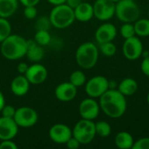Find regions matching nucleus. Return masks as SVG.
I'll return each instance as SVG.
<instances>
[{"instance_id":"1","label":"nucleus","mask_w":149,"mask_h":149,"mask_svg":"<svg viewBox=\"0 0 149 149\" xmlns=\"http://www.w3.org/2000/svg\"><path fill=\"white\" fill-rule=\"evenodd\" d=\"M99 104L100 110L112 119L122 117L127 107L126 96H124L118 89H108L100 98Z\"/></svg>"},{"instance_id":"2","label":"nucleus","mask_w":149,"mask_h":149,"mask_svg":"<svg viewBox=\"0 0 149 149\" xmlns=\"http://www.w3.org/2000/svg\"><path fill=\"white\" fill-rule=\"evenodd\" d=\"M27 52V39L17 34H10L0 44V52L8 60H18Z\"/></svg>"},{"instance_id":"3","label":"nucleus","mask_w":149,"mask_h":149,"mask_svg":"<svg viewBox=\"0 0 149 149\" xmlns=\"http://www.w3.org/2000/svg\"><path fill=\"white\" fill-rule=\"evenodd\" d=\"M100 51L98 46L93 42H85L76 50L75 59L77 64L82 69H92L99 59Z\"/></svg>"},{"instance_id":"4","label":"nucleus","mask_w":149,"mask_h":149,"mask_svg":"<svg viewBox=\"0 0 149 149\" xmlns=\"http://www.w3.org/2000/svg\"><path fill=\"white\" fill-rule=\"evenodd\" d=\"M49 18L52 26L57 29L67 28L76 20L73 9L66 3L55 5L50 12Z\"/></svg>"},{"instance_id":"5","label":"nucleus","mask_w":149,"mask_h":149,"mask_svg":"<svg viewBox=\"0 0 149 149\" xmlns=\"http://www.w3.org/2000/svg\"><path fill=\"white\" fill-rule=\"evenodd\" d=\"M115 16L123 23H134L141 17V9L135 1L120 0L115 3Z\"/></svg>"},{"instance_id":"6","label":"nucleus","mask_w":149,"mask_h":149,"mask_svg":"<svg viewBox=\"0 0 149 149\" xmlns=\"http://www.w3.org/2000/svg\"><path fill=\"white\" fill-rule=\"evenodd\" d=\"M72 136L79 141L80 145L90 144L96 136L95 123L93 120L81 119L75 124L72 129Z\"/></svg>"},{"instance_id":"7","label":"nucleus","mask_w":149,"mask_h":149,"mask_svg":"<svg viewBox=\"0 0 149 149\" xmlns=\"http://www.w3.org/2000/svg\"><path fill=\"white\" fill-rule=\"evenodd\" d=\"M110 88L109 80L101 75L94 76L88 79L85 84V91L86 94L93 99L100 98Z\"/></svg>"},{"instance_id":"8","label":"nucleus","mask_w":149,"mask_h":149,"mask_svg":"<svg viewBox=\"0 0 149 149\" xmlns=\"http://www.w3.org/2000/svg\"><path fill=\"white\" fill-rule=\"evenodd\" d=\"M13 119L18 127L28 128L36 125L38 120V114L31 107H21L17 108Z\"/></svg>"},{"instance_id":"9","label":"nucleus","mask_w":149,"mask_h":149,"mask_svg":"<svg viewBox=\"0 0 149 149\" xmlns=\"http://www.w3.org/2000/svg\"><path fill=\"white\" fill-rule=\"evenodd\" d=\"M122 52L125 58L128 60L134 61L140 58L143 55V45L141 40L136 36L125 39Z\"/></svg>"},{"instance_id":"10","label":"nucleus","mask_w":149,"mask_h":149,"mask_svg":"<svg viewBox=\"0 0 149 149\" xmlns=\"http://www.w3.org/2000/svg\"><path fill=\"white\" fill-rule=\"evenodd\" d=\"M115 3L111 0H96L93 4L94 17L100 21L111 19L115 15Z\"/></svg>"},{"instance_id":"11","label":"nucleus","mask_w":149,"mask_h":149,"mask_svg":"<svg viewBox=\"0 0 149 149\" xmlns=\"http://www.w3.org/2000/svg\"><path fill=\"white\" fill-rule=\"evenodd\" d=\"M79 112L82 119L94 120L100 114V107L95 99L89 97L80 102L79 106Z\"/></svg>"},{"instance_id":"12","label":"nucleus","mask_w":149,"mask_h":149,"mask_svg":"<svg viewBox=\"0 0 149 149\" xmlns=\"http://www.w3.org/2000/svg\"><path fill=\"white\" fill-rule=\"evenodd\" d=\"M24 76L32 85H40L44 83L48 77V71L45 65L38 63H34L29 65Z\"/></svg>"},{"instance_id":"13","label":"nucleus","mask_w":149,"mask_h":149,"mask_svg":"<svg viewBox=\"0 0 149 149\" xmlns=\"http://www.w3.org/2000/svg\"><path fill=\"white\" fill-rule=\"evenodd\" d=\"M72 136V130L65 124H55L49 130V137L56 144H65Z\"/></svg>"},{"instance_id":"14","label":"nucleus","mask_w":149,"mask_h":149,"mask_svg":"<svg viewBox=\"0 0 149 149\" xmlns=\"http://www.w3.org/2000/svg\"><path fill=\"white\" fill-rule=\"evenodd\" d=\"M18 133V126L12 118L0 117V141L13 140Z\"/></svg>"},{"instance_id":"15","label":"nucleus","mask_w":149,"mask_h":149,"mask_svg":"<svg viewBox=\"0 0 149 149\" xmlns=\"http://www.w3.org/2000/svg\"><path fill=\"white\" fill-rule=\"evenodd\" d=\"M77 87L71 82H63L55 88V97L61 102H69L77 96Z\"/></svg>"},{"instance_id":"16","label":"nucleus","mask_w":149,"mask_h":149,"mask_svg":"<svg viewBox=\"0 0 149 149\" xmlns=\"http://www.w3.org/2000/svg\"><path fill=\"white\" fill-rule=\"evenodd\" d=\"M117 35V29L111 23H105L100 25L95 31V39L98 44L113 41Z\"/></svg>"},{"instance_id":"17","label":"nucleus","mask_w":149,"mask_h":149,"mask_svg":"<svg viewBox=\"0 0 149 149\" xmlns=\"http://www.w3.org/2000/svg\"><path fill=\"white\" fill-rule=\"evenodd\" d=\"M31 83L28 81L26 77L23 74H19L15 77L10 82V91L11 93L17 97H23L26 95L30 90Z\"/></svg>"},{"instance_id":"18","label":"nucleus","mask_w":149,"mask_h":149,"mask_svg":"<svg viewBox=\"0 0 149 149\" xmlns=\"http://www.w3.org/2000/svg\"><path fill=\"white\" fill-rule=\"evenodd\" d=\"M73 10L75 19L79 22H88L94 17L93 6L87 2L80 3Z\"/></svg>"},{"instance_id":"19","label":"nucleus","mask_w":149,"mask_h":149,"mask_svg":"<svg viewBox=\"0 0 149 149\" xmlns=\"http://www.w3.org/2000/svg\"><path fill=\"white\" fill-rule=\"evenodd\" d=\"M25 56L30 61L38 63L43 59L45 56L44 47L36 43L34 39H29L27 40V52Z\"/></svg>"},{"instance_id":"20","label":"nucleus","mask_w":149,"mask_h":149,"mask_svg":"<svg viewBox=\"0 0 149 149\" xmlns=\"http://www.w3.org/2000/svg\"><path fill=\"white\" fill-rule=\"evenodd\" d=\"M18 0H0V17L4 18L12 17L18 8Z\"/></svg>"},{"instance_id":"21","label":"nucleus","mask_w":149,"mask_h":149,"mask_svg":"<svg viewBox=\"0 0 149 149\" xmlns=\"http://www.w3.org/2000/svg\"><path fill=\"white\" fill-rule=\"evenodd\" d=\"M138 83L133 78H126L122 79L119 86L118 90L124 95V96H132L134 95L138 90Z\"/></svg>"},{"instance_id":"22","label":"nucleus","mask_w":149,"mask_h":149,"mask_svg":"<svg viewBox=\"0 0 149 149\" xmlns=\"http://www.w3.org/2000/svg\"><path fill=\"white\" fill-rule=\"evenodd\" d=\"M115 146L120 149L133 148L134 141L132 134L126 131H121L118 133L114 139Z\"/></svg>"},{"instance_id":"23","label":"nucleus","mask_w":149,"mask_h":149,"mask_svg":"<svg viewBox=\"0 0 149 149\" xmlns=\"http://www.w3.org/2000/svg\"><path fill=\"white\" fill-rule=\"evenodd\" d=\"M135 34L138 37L145 38L149 36V18H139L134 24Z\"/></svg>"},{"instance_id":"24","label":"nucleus","mask_w":149,"mask_h":149,"mask_svg":"<svg viewBox=\"0 0 149 149\" xmlns=\"http://www.w3.org/2000/svg\"><path fill=\"white\" fill-rule=\"evenodd\" d=\"M33 39L39 45L45 47V46L48 45L51 43V41H52V36H51L49 31H46V30H38V31H36Z\"/></svg>"},{"instance_id":"25","label":"nucleus","mask_w":149,"mask_h":149,"mask_svg":"<svg viewBox=\"0 0 149 149\" xmlns=\"http://www.w3.org/2000/svg\"><path fill=\"white\" fill-rule=\"evenodd\" d=\"M95 131L96 135H99L101 138H107L111 134L112 127L108 122L100 120L95 123Z\"/></svg>"},{"instance_id":"26","label":"nucleus","mask_w":149,"mask_h":149,"mask_svg":"<svg viewBox=\"0 0 149 149\" xmlns=\"http://www.w3.org/2000/svg\"><path fill=\"white\" fill-rule=\"evenodd\" d=\"M69 82H71L73 86H75L77 88L84 86L86 82V74L80 71V70H76L72 72L70 75L69 78Z\"/></svg>"},{"instance_id":"27","label":"nucleus","mask_w":149,"mask_h":149,"mask_svg":"<svg viewBox=\"0 0 149 149\" xmlns=\"http://www.w3.org/2000/svg\"><path fill=\"white\" fill-rule=\"evenodd\" d=\"M11 34V25L8 18L0 17V44Z\"/></svg>"},{"instance_id":"28","label":"nucleus","mask_w":149,"mask_h":149,"mask_svg":"<svg viewBox=\"0 0 149 149\" xmlns=\"http://www.w3.org/2000/svg\"><path fill=\"white\" fill-rule=\"evenodd\" d=\"M99 51L107 57H113L115 55L117 48L116 45L113 43V41L106 42L102 44H99Z\"/></svg>"},{"instance_id":"29","label":"nucleus","mask_w":149,"mask_h":149,"mask_svg":"<svg viewBox=\"0 0 149 149\" xmlns=\"http://www.w3.org/2000/svg\"><path fill=\"white\" fill-rule=\"evenodd\" d=\"M120 32L122 38H124V39L136 36L133 23H124V24H122L120 29Z\"/></svg>"},{"instance_id":"30","label":"nucleus","mask_w":149,"mask_h":149,"mask_svg":"<svg viewBox=\"0 0 149 149\" xmlns=\"http://www.w3.org/2000/svg\"><path fill=\"white\" fill-rule=\"evenodd\" d=\"M51 26H52V24H51L49 17H47V16H41V17H39L37 19L36 24H35V28H36L37 31H38V30L49 31Z\"/></svg>"},{"instance_id":"31","label":"nucleus","mask_w":149,"mask_h":149,"mask_svg":"<svg viewBox=\"0 0 149 149\" xmlns=\"http://www.w3.org/2000/svg\"><path fill=\"white\" fill-rule=\"evenodd\" d=\"M24 16L25 18L29 20L35 19L38 16V10L37 7L34 5H29V6H24Z\"/></svg>"},{"instance_id":"32","label":"nucleus","mask_w":149,"mask_h":149,"mask_svg":"<svg viewBox=\"0 0 149 149\" xmlns=\"http://www.w3.org/2000/svg\"><path fill=\"white\" fill-rule=\"evenodd\" d=\"M16 108L11 106V105H6L2 108L1 112H0V114L1 116L3 117H6V118H14V115L16 113Z\"/></svg>"},{"instance_id":"33","label":"nucleus","mask_w":149,"mask_h":149,"mask_svg":"<svg viewBox=\"0 0 149 149\" xmlns=\"http://www.w3.org/2000/svg\"><path fill=\"white\" fill-rule=\"evenodd\" d=\"M132 149H149V137L141 138L134 141Z\"/></svg>"},{"instance_id":"34","label":"nucleus","mask_w":149,"mask_h":149,"mask_svg":"<svg viewBox=\"0 0 149 149\" xmlns=\"http://www.w3.org/2000/svg\"><path fill=\"white\" fill-rule=\"evenodd\" d=\"M0 149H17L18 147L12 140L0 141Z\"/></svg>"},{"instance_id":"35","label":"nucleus","mask_w":149,"mask_h":149,"mask_svg":"<svg viewBox=\"0 0 149 149\" xmlns=\"http://www.w3.org/2000/svg\"><path fill=\"white\" fill-rule=\"evenodd\" d=\"M65 145L66 146L67 148L69 149H78L80 147V143H79V141H78L75 137H73V136H72V137L67 141V142H66Z\"/></svg>"},{"instance_id":"36","label":"nucleus","mask_w":149,"mask_h":149,"mask_svg":"<svg viewBox=\"0 0 149 149\" xmlns=\"http://www.w3.org/2000/svg\"><path fill=\"white\" fill-rule=\"evenodd\" d=\"M141 72H143V74L149 77V55L144 57V59L141 62Z\"/></svg>"},{"instance_id":"37","label":"nucleus","mask_w":149,"mask_h":149,"mask_svg":"<svg viewBox=\"0 0 149 149\" xmlns=\"http://www.w3.org/2000/svg\"><path fill=\"white\" fill-rule=\"evenodd\" d=\"M28 67H29V65H28L26 63H24V62H21V63H19V64H18V65H17V72H18L19 74H23V75H24V73L26 72V71H27Z\"/></svg>"},{"instance_id":"38","label":"nucleus","mask_w":149,"mask_h":149,"mask_svg":"<svg viewBox=\"0 0 149 149\" xmlns=\"http://www.w3.org/2000/svg\"><path fill=\"white\" fill-rule=\"evenodd\" d=\"M19 3H21L24 6H29V5H34L37 6V4L40 2V0H18Z\"/></svg>"},{"instance_id":"39","label":"nucleus","mask_w":149,"mask_h":149,"mask_svg":"<svg viewBox=\"0 0 149 149\" xmlns=\"http://www.w3.org/2000/svg\"><path fill=\"white\" fill-rule=\"evenodd\" d=\"M83 1L82 0H66L65 1V3L67 4V5H69L71 8H72V9H74V8H76L80 3H82Z\"/></svg>"},{"instance_id":"40","label":"nucleus","mask_w":149,"mask_h":149,"mask_svg":"<svg viewBox=\"0 0 149 149\" xmlns=\"http://www.w3.org/2000/svg\"><path fill=\"white\" fill-rule=\"evenodd\" d=\"M65 1H66V0H47V2L50 3L51 4H52L53 6L65 3Z\"/></svg>"},{"instance_id":"41","label":"nucleus","mask_w":149,"mask_h":149,"mask_svg":"<svg viewBox=\"0 0 149 149\" xmlns=\"http://www.w3.org/2000/svg\"><path fill=\"white\" fill-rule=\"evenodd\" d=\"M5 98H4V95L3 93L0 91V112L2 110V108L5 106Z\"/></svg>"},{"instance_id":"42","label":"nucleus","mask_w":149,"mask_h":149,"mask_svg":"<svg viewBox=\"0 0 149 149\" xmlns=\"http://www.w3.org/2000/svg\"><path fill=\"white\" fill-rule=\"evenodd\" d=\"M147 101H148V103L149 105V93L148 94V96H147Z\"/></svg>"},{"instance_id":"43","label":"nucleus","mask_w":149,"mask_h":149,"mask_svg":"<svg viewBox=\"0 0 149 149\" xmlns=\"http://www.w3.org/2000/svg\"><path fill=\"white\" fill-rule=\"evenodd\" d=\"M111 1H113V2H114V3H117V2H119L120 0H111Z\"/></svg>"},{"instance_id":"44","label":"nucleus","mask_w":149,"mask_h":149,"mask_svg":"<svg viewBox=\"0 0 149 149\" xmlns=\"http://www.w3.org/2000/svg\"><path fill=\"white\" fill-rule=\"evenodd\" d=\"M148 18H149V10H148Z\"/></svg>"},{"instance_id":"45","label":"nucleus","mask_w":149,"mask_h":149,"mask_svg":"<svg viewBox=\"0 0 149 149\" xmlns=\"http://www.w3.org/2000/svg\"><path fill=\"white\" fill-rule=\"evenodd\" d=\"M132 1H136V0H132Z\"/></svg>"},{"instance_id":"46","label":"nucleus","mask_w":149,"mask_h":149,"mask_svg":"<svg viewBox=\"0 0 149 149\" xmlns=\"http://www.w3.org/2000/svg\"><path fill=\"white\" fill-rule=\"evenodd\" d=\"M0 117H1V114H0Z\"/></svg>"}]
</instances>
